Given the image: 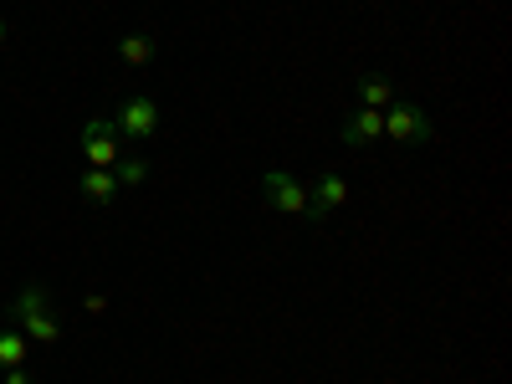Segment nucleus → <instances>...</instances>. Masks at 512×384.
Instances as JSON below:
<instances>
[{"label":"nucleus","mask_w":512,"mask_h":384,"mask_svg":"<svg viewBox=\"0 0 512 384\" xmlns=\"http://www.w3.org/2000/svg\"><path fill=\"white\" fill-rule=\"evenodd\" d=\"M11 318H16V328L31 338V344H41V349H52L57 338H62V323H57V313H52V297L41 292V287H21V292H16Z\"/></svg>","instance_id":"f257e3e1"},{"label":"nucleus","mask_w":512,"mask_h":384,"mask_svg":"<svg viewBox=\"0 0 512 384\" xmlns=\"http://www.w3.org/2000/svg\"><path fill=\"white\" fill-rule=\"evenodd\" d=\"M431 134H436V123H431V113H425L420 103L395 98L390 108H384V139H390V144L415 149V144H431Z\"/></svg>","instance_id":"f03ea898"},{"label":"nucleus","mask_w":512,"mask_h":384,"mask_svg":"<svg viewBox=\"0 0 512 384\" xmlns=\"http://www.w3.org/2000/svg\"><path fill=\"white\" fill-rule=\"evenodd\" d=\"M77 154H82V169H113L123 159V139L113 134L108 118H88L77 134Z\"/></svg>","instance_id":"7ed1b4c3"},{"label":"nucleus","mask_w":512,"mask_h":384,"mask_svg":"<svg viewBox=\"0 0 512 384\" xmlns=\"http://www.w3.org/2000/svg\"><path fill=\"white\" fill-rule=\"evenodd\" d=\"M108 123H113V134H118V139H128V144H149V139L159 134V103L144 98V93H139V98H123L118 113H113Z\"/></svg>","instance_id":"20e7f679"},{"label":"nucleus","mask_w":512,"mask_h":384,"mask_svg":"<svg viewBox=\"0 0 512 384\" xmlns=\"http://www.w3.org/2000/svg\"><path fill=\"white\" fill-rule=\"evenodd\" d=\"M262 190H267V205L282 210V216H308V185H297L287 169H267Z\"/></svg>","instance_id":"39448f33"},{"label":"nucleus","mask_w":512,"mask_h":384,"mask_svg":"<svg viewBox=\"0 0 512 384\" xmlns=\"http://www.w3.org/2000/svg\"><path fill=\"white\" fill-rule=\"evenodd\" d=\"M344 200H349V180L338 175V169H328V175H318V185L308 190V221H328Z\"/></svg>","instance_id":"423d86ee"},{"label":"nucleus","mask_w":512,"mask_h":384,"mask_svg":"<svg viewBox=\"0 0 512 384\" xmlns=\"http://www.w3.org/2000/svg\"><path fill=\"white\" fill-rule=\"evenodd\" d=\"M338 139H344L349 149H369V144H384V113L379 108H359L344 118V128H338Z\"/></svg>","instance_id":"0eeeda50"},{"label":"nucleus","mask_w":512,"mask_h":384,"mask_svg":"<svg viewBox=\"0 0 512 384\" xmlns=\"http://www.w3.org/2000/svg\"><path fill=\"white\" fill-rule=\"evenodd\" d=\"M77 190H82V200H88V205H113V200L123 195V185H118L113 169H82Z\"/></svg>","instance_id":"6e6552de"},{"label":"nucleus","mask_w":512,"mask_h":384,"mask_svg":"<svg viewBox=\"0 0 512 384\" xmlns=\"http://www.w3.org/2000/svg\"><path fill=\"white\" fill-rule=\"evenodd\" d=\"M26 359H31V338L21 328H11V323H0V374L26 369Z\"/></svg>","instance_id":"1a4fd4ad"},{"label":"nucleus","mask_w":512,"mask_h":384,"mask_svg":"<svg viewBox=\"0 0 512 384\" xmlns=\"http://www.w3.org/2000/svg\"><path fill=\"white\" fill-rule=\"evenodd\" d=\"M395 103V82L390 77H384V72H364L359 77V108H390Z\"/></svg>","instance_id":"9d476101"},{"label":"nucleus","mask_w":512,"mask_h":384,"mask_svg":"<svg viewBox=\"0 0 512 384\" xmlns=\"http://www.w3.org/2000/svg\"><path fill=\"white\" fill-rule=\"evenodd\" d=\"M154 31H128L123 41H118V57H123V67H149L154 62Z\"/></svg>","instance_id":"9b49d317"},{"label":"nucleus","mask_w":512,"mask_h":384,"mask_svg":"<svg viewBox=\"0 0 512 384\" xmlns=\"http://www.w3.org/2000/svg\"><path fill=\"white\" fill-rule=\"evenodd\" d=\"M113 175H118V185H144V175H149V164H144L139 154H123V159L113 164Z\"/></svg>","instance_id":"f8f14e48"},{"label":"nucleus","mask_w":512,"mask_h":384,"mask_svg":"<svg viewBox=\"0 0 512 384\" xmlns=\"http://www.w3.org/2000/svg\"><path fill=\"white\" fill-rule=\"evenodd\" d=\"M6 384H36V379H31L26 369H6Z\"/></svg>","instance_id":"ddd939ff"},{"label":"nucleus","mask_w":512,"mask_h":384,"mask_svg":"<svg viewBox=\"0 0 512 384\" xmlns=\"http://www.w3.org/2000/svg\"><path fill=\"white\" fill-rule=\"evenodd\" d=\"M0 41H6V21H0Z\"/></svg>","instance_id":"4468645a"}]
</instances>
